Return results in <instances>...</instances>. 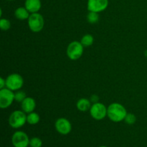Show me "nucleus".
I'll list each match as a JSON object with an SVG mask.
<instances>
[{
  "label": "nucleus",
  "instance_id": "4468645a",
  "mask_svg": "<svg viewBox=\"0 0 147 147\" xmlns=\"http://www.w3.org/2000/svg\"><path fill=\"white\" fill-rule=\"evenodd\" d=\"M14 16L18 20H28L30 14L28 10L25 8V7H20L16 9V10L14 11Z\"/></svg>",
  "mask_w": 147,
  "mask_h": 147
},
{
  "label": "nucleus",
  "instance_id": "f03ea898",
  "mask_svg": "<svg viewBox=\"0 0 147 147\" xmlns=\"http://www.w3.org/2000/svg\"><path fill=\"white\" fill-rule=\"evenodd\" d=\"M27 123V115L22 110L13 111L9 117V124L13 129H20Z\"/></svg>",
  "mask_w": 147,
  "mask_h": 147
},
{
  "label": "nucleus",
  "instance_id": "aec40b11",
  "mask_svg": "<svg viewBox=\"0 0 147 147\" xmlns=\"http://www.w3.org/2000/svg\"><path fill=\"white\" fill-rule=\"evenodd\" d=\"M124 121L129 125L134 124L136 121V116H135L134 113H127L126 116V117H125Z\"/></svg>",
  "mask_w": 147,
  "mask_h": 147
},
{
  "label": "nucleus",
  "instance_id": "423d86ee",
  "mask_svg": "<svg viewBox=\"0 0 147 147\" xmlns=\"http://www.w3.org/2000/svg\"><path fill=\"white\" fill-rule=\"evenodd\" d=\"M90 116L96 121H100L107 116V107L100 102L92 104L90 109Z\"/></svg>",
  "mask_w": 147,
  "mask_h": 147
},
{
  "label": "nucleus",
  "instance_id": "9b49d317",
  "mask_svg": "<svg viewBox=\"0 0 147 147\" xmlns=\"http://www.w3.org/2000/svg\"><path fill=\"white\" fill-rule=\"evenodd\" d=\"M36 107V102L33 98L27 97L21 103V109L24 113H30L34 111Z\"/></svg>",
  "mask_w": 147,
  "mask_h": 147
},
{
  "label": "nucleus",
  "instance_id": "9d476101",
  "mask_svg": "<svg viewBox=\"0 0 147 147\" xmlns=\"http://www.w3.org/2000/svg\"><path fill=\"white\" fill-rule=\"evenodd\" d=\"M56 131L62 135H67L70 133L72 130L71 123L65 118H60L55 123Z\"/></svg>",
  "mask_w": 147,
  "mask_h": 147
},
{
  "label": "nucleus",
  "instance_id": "f8f14e48",
  "mask_svg": "<svg viewBox=\"0 0 147 147\" xmlns=\"http://www.w3.org/2000/svg\"><path fill=\"white\" fill-rule=\"evenodd\" d=\"M24 7L31 14L37 13L41 9L42 3L40 0H25Z\"/></svg>",
  "mask_w": 147,
  "mask_h": 147
},
{
  "label": "nucleus",
  "instance_id": "6ab92c4d",
  "mask_svg": "<svg viewBox=\"0 0 147 147\" xmlns=\"http://www.w3.org/2000/svg\"><path fill=\"white\" fill-rule=\"evenodd\" d=\"M11 27V22L7 19L1 18L0 20V28L3 31H7L9 30Z\"/></svg>",
  "mask_w": 147,
  "mask_h": 147
},
{
  "label": "nucleus",
  "instance_id": "7ed1b4c3",
  "mask_svg": "<svg viewBox=\"0 0 147 147\" xmlns=\"http://www.w3.org/2000/svg\"><path fill=\"white\" fill-rule=\"evenodd\" d=\"M84 46L80 42L73 41L68 45L66 50L67 56L72 60H78L83 55Z\"/></svg>",
  "mask_w": 147,
  "mask_h": 147
},
{
  "label": "nucleus",
  "instance_id": "5701e85b",
  "mask_svg": "<svg viewBox=\"0 0 147 147\" xmlns=\"http://www.w3.org/2000/svg\"><path fill=\"white\" fill-rule=\"evenodd\" d=\"M98 100L99 98L98 97V96H96V95H93V96H91V97H90V101L93 103H97V102H98Z\"/></svg>",
  "mask_w": 147,
  "mask_h": 147
},
{
  "label": "nucleus",
  "instance_id": "4be33fe9",
  "mask_svg": "<svg viewBox=\"0 0 147 147\" xmlns=\"http://www.w3.org/2000/svg\"><path fill=\"white\" fill-rule=\"evenodd\" d=\"M4 88H6V79L0 78V89H3Z\"/></svg>",
  "mask_w": 147,
  "mask_h": 147
},
{
  "label": "nucleus",
  "instance_id": "2eb2a0df",
  "mask_svg": "<svg viewBox=\"0 0 147 147\" xmlns=\"http://www.w3.org/2000/svg\"><path fill=\"white\" fill-rule=\"evenodd\" d=\"M40 117L38 113L35 112H32L27 115V123L30 125H36L40 122Z\"/></svg>",
  "mask_w": 147,
  "mask_h": 147
},
{
  "label": "nucleus",
  "instance_id": "412c9836",
  "mask_svg": "<svg viewBox=\"0 0 147 147\" xmlns=\"http://www.w3.org/2000/svg\"><path fill=\"white\" fill-rule=\"evenodd\" d=\"M42 142L40 138L33 137L30 140V147H42Z\"/></svg>",
  "mask_w": 147,
  "mask_h": 147
},
{
  "label": "nucleus",
  "instance_id": "f3484780",
  "mask_svg": "<svg viewBox=\"0 0 147 147\" xmlns=\"http://www.w3.org/2000/svg\"><path fill=\"white\" fill-rule=\"evenodd\" d=\"M87 20L90 24H96L99 20L98 13L94 11H89L87 15Z\"/></svg>",
  "mask_w": 147,
  "mask_h": 147
},
{
  "label": "nucleus",
  "instance_id": "393cba45",
  "mask_svg": "<svg viewBox=\"0 0 147 147\" xmlns=\"http://www.w3.org/2000/svg\"><path fill=\"white\" fill-rule=\"evenodd\" d=\"M8 1H14V0H8Z\"/></svg>",
  "mask_w": 147,
  "mask_h": 147
},
{
  "label": "nucleus",
  "instance_id": "1a4fd4ad",
  "mask_svg": "<svg viewBox=\"0 0 147 147\" xmlns=\"http://www.w3.org/2000/svg\"><path fill=\"white\" fill-rule=\"evenodd\" d=\"M109 0H88L87 8L89 11L100 13L107 9Z\"/></svg>",
  "mask_w": 147,
  "mask_h": 147
},
{
  "label": "nucleus",
  "instance_id": "ddd939ff",
  "mask_svg": "<svg viewBox=\"0 0 147 147\" xmlns=\"http://www.w3.org/2000/svg\"><path fill=\"white\" fill-rule=\"evenodd\" d=\"M91 101L90 100L87 98H80L78 100L77 103H76V107L80 111L85 112L87 111L90 110V107H91Z\"/></svg>",
  "mask_w": 147,
  "mask_h": 147
},
{
  "label": "nucleus",
  "instance_id": "a211bd4d",
  "mask_svg": "<svg viewBox=\"0 0 147 147\" xmlns=\"http://www.w3.org/2000/svg\"><path fill=\"white\" fill-rule=\"evenodd\" d=\"M26 98H27V95L25 92L22 90H17L16 93H14V100L19 103H22Z\"/></svg>",
  "mask_w": 147,
  "mask_h": 147
},
{
  "label": "nucleus",
  "instance_id": "20e7f679",
  "mask_svg": "<svg viewBox=\"0 0 147 147\" xmlns=\"http://www.w3.org/2000/svg\"><path fill=\"white\" fill-rule=\"evenodd\" d=\"M27 20H28L29 28L33 32H39L44 27V18L40 13H32L30 14Z\"/></svg>",
  "mask_w": 147,
  "mask_h": 147
},
{
  "label": "nucleus",
  "instance_id": "39448f33",
  "mask_svg": "<svg viewBox=\"0 0 147 147\" xmlns=\"http://www.w3.org/2000/svg\"><path fill=\"white\" fill-rule=\"evenodd\" d=\"M24 85V79L18 73L10 74L6 78V88L13 91H17Z\"/></svg>",
  "mask_w": 147,
  "mask_h": 147
},
{
  "label": "nucleus",
  "instance_id": "dca6fc26",
  "mask_svg": "<svg viewBox=\"0 0 147 147\" xmlns=\"http://www.w3.org/2000/svg\"><path fill=\"white\" fill-rule=\"evenodd\" d=\"M93 42H94V38L93 36L90 34H86L82 37L80 42L82 43L84 47H90L93 45Z\"/></svg>",
  "mask_w": 147,
  "mask_h": 147
},
{
  "label": "nucleus",
  "instance_id": "6e6552de",
  "mask_svg": "<svg viewBox=\"0 0 147 147\" xmlns=\"http://www.w3.org/2000/svg\"><path fill=\"white\" fill-rule=\"evenodd\" d=\"M30 140L27 134L22 131L14 132L11 136V143L14 147H27L30 146Z\"/></svg>",
  "mask_w": 147,
  "mask_h": 147
},
{
  "label": "nucleus",
  "instance_id": "b1692460",
  "mask_svg": "<svg viewBox=\"0 0 147 147\" xmlns=\"http://www.w3.org/2000/svg\"><path fill=\"white\" fill-rule=\"evenodd\" d=\"M99 147H108V146H99Z\"/></svg>",
  "mask_w": 147,
  "mask_h": 147
},
{
  "label": "nucleus",
  "instance_id": "0eeeda50",
  "mask_svg": "<svg viewBox=\"0 0 147 147\" xmlns=\"http://www.w3.org/2000/svg\"><path fill=\"white\" fill-rule=\"evenodd\" d=\"M14 100V93L7 88L0 89V108L5 109L12 104Z\"/></svg>",
  "mask_w": 147,
  "mask_h": 147
},
{
  "label": "nucleus",
  "instance_id": "f257e3e1",
  "mask_svg": "<svg viewBox=\"0 0 147 147\" xmlns=\"http://www.w3.org/2000/svg\"><path fill=\"white\" fill-rule=\"evenodd\" d=\"M126 108L119 103H113L107 107V116L111 121L119 123L124 121L127 114Z\"/></svg>",
  "mask_w": 147,
  "mask_h": 147
}]
</instances>
